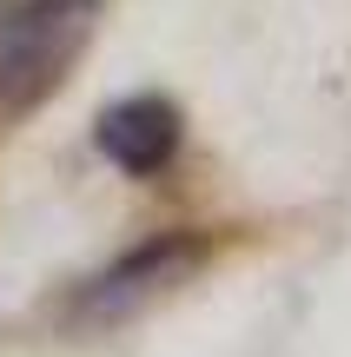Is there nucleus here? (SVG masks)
Returning a JSON list of instances; mask_svg holds the SVG:
<instances>
[{
  "label": "nucleus",
  "mask_w": 351,
  "mask_h": 357,
  "mask_svg": "<svg viewBox=\"0 0 351 357\" xmlns=\"http://www.w3.org/2000/svg\"><path fill=\"white\" fill-rule=\"evenodd\" d=\"M93 139H100V153L113 159L119 172L153 178V172H166L172 159H179L186 119H179V106H172L166 93H133V100H119V106L100 113Z\"/></svg>",
  "instance_id": "3"
},
{
  "label": "nucleus",
  "mask_w": 351,
  "mask_h": 357,
  "mask_svg": "<svg viewBox=\"0 0 351 357\" xmlns=\"http://www.w3.org/2000/svg\"><path fill=\"white\" fill-rule=\"evenodd\" d=\"M212 265V238L206 231H159V238L119 252L106 271H93L87 284H73L60 305V318L73 331H106V324H126L140 318L146 305H159L166 291H179L186 278Z\"/></svg>",
  "instance_id": "2"
},
{
  "label": "nucleus",
  "mask_w": 351,
  "mask_h": 357,
  "mask_svg": "<svg viewBox=\"0 0 351 357\" xmlns=\"http://www.w3.org/2000/svg\"><path fill=\"white\" fill-rule=\"evenodd\" d=\"M106 0H20L0 13V113H33L93 47Z\"/></svg>",
  "instance_id": "1"
}]
</instances>
